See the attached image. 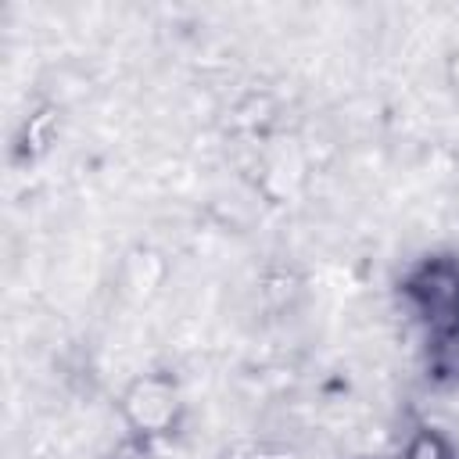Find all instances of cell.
Returning <instances> with one entry per match:
<instances>
[{"instance_id": "1", "label": "cell", "mask_w": 459, "mask_h": 459, "mask_svg": "<svg viewBox=\"0 0 459 459\" xmlns=\"http://www.w3.org/2000/svg\"><path fill=\"white\" fill-rule=\"evenodd\" d=\"M402 301L437 355L459 351V258L434 255L402 280Z\"/></svg>"}, {"instance_id": "2", "label": "cell", "mask_w": 459, "mask_h": 459, "mask_svg": "<svg viewBox=\"0 0 459 459\" xmlns=\"http://www.w3.org/2000/svg\"><path fill=\"white\" fill-rule=\"evenodd\" d=\"M118 416L129 430V437L154 445L169 434H176L183 420V398L172 377L165 373H143L133 377L118 394Z\"/></svg>"}, {"instance_id": "3", "label": "cell", "mask_w": 459, "mask_h": 459, "mask_svg": "<svg viewBox=\"0 0 459 459\" xmlns=\"http://www.w3.org/2000/svg\"><path fill=\"white\" fill-rule=\"evenodd\" d=\"M57 136V108L54 104H39L36 111H29L14 133V143H11V158L14 161H36Z\"/></svg>"}, {"instance_id": "4", "label": "cell", "mask_w": 459, "mask_h": 459, "mask_svg": "<svg viewBox=\"0 0 459 459\" xmlns=\"http://www.w3.org/2000/svg\"><path fill=\"white\" fill-rule=\"evenodd\" d=\"M402 459H452V445L445 441V434H437V430H430V427H420V430L405 441Z\"/></svg>"}, {"instance_id": "5", "label": "cell", "mask_w": 459, "mask_h": 459, "mask_svg": "<svg viewBox=\"0 0 459 459\" xmlns=\"http://www.w3.org/2000/svg\"><path fill=\"white\" fill-rule=\"evenodd\" d=\"M147 452H151V445H143V441L129 437V441H126V448H122L118 455H111V459H147Z\"/></svg>"}, {"instance_id": "6", "label": "cell", "mask_w": 459, "mask_h": 459, "mask_svg": "<svg viewBox=\"0 0 459 459\" xmlns=\"http://www.w3.org/2000/svg\"><path fill=\"white\" fill-rule=\"evenodd\" d=\"M448 82H452V90L459 93V50L448 57Z\"/></svg>"}]
</instances>
